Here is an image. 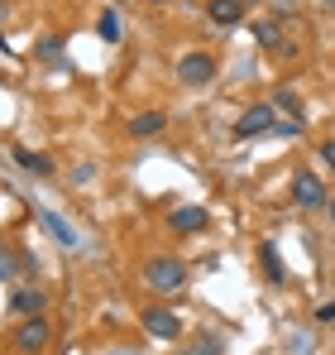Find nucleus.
<instances>
[{"mask_svg":"<svg viewBox=\"0 0 335 355\" xmlns=\"http://www.w3.org/2000/svg\"><path fill=\"white\" fill-rule=\"evenodd\" d=\"M144 284H149L159 297L182 293V288H187V264H182V259H172V254H159V259H149V264H144Z\"/></svg>","mask_w":335,"mask_h":355,"instance_id":"obj_1","label":"nucleus"},{"mask_svg":"<svg viewBox=\"0 0 335 355\" xmlns=\"http://www.w3.org/2000/svg\"><path fill=\"white\" fill-rule=\"evenodd\" d=\"M48 341H53V322H48V312H44V317H24V322L15 327V351H19V355H44V351H48Z\"/></svg>","mask_w":335,"mask_h":355,"instance_id":"obj_2","label":"nucleus"},{"mask_svg":"<svg viewBox=\"0 0 335 355\" xmlns=\"http://www.w3.org/2000/svg\"><path fill=\"white\" fill-rule=\"evenodd\" d=\"M326 202H331V192H326L321 173H311V168L292 173V207H302V211H321Z\"/></svg>","mask_w":335,"mask_h":355,"instance_id":"obj_3","label":"nucleus"},{"mask_svg":"<svg viewBox=\"0 0 335 355\" xmlns=\"http://www.w3.org/2000/svg\"><path fill=\"white\" fill-rule=\"evenodd\" d=\"M216 82V58L206 53V49H197V53H187V58H177V87H211Z\"/></svg>","mask_w":335,"mask_h":355,"instance_id":"obj_4","label":"nucleus"},{"mask_svg":"<svg viewBox=\"0 0 335 355\" xmlns=\"http://www.w3.org/2000/svg\"><path fill=\"white\" fill-rule=\"evenodd\" d=\"M278 125V111H273V101H259V106H249L244 116L235 120V139H259L264 130H273Z\"/></svg>","mask_w":335,"mask_h":355,"instance_id":"obj_5","label":"nucleus"},{"mask_svg":"<svg viewBox=\"0 0 335 355\" xmlns=\"http://www.w3.org/2000/svg\"><path fill=\"white\" fill-rule=\"evenodd\" d=\"M144 331H149L154 341H177V336H182V317H177L172 307H149V312H144Z\"/></svg>","mask_w":335,"mask_h":355,"instance_id":"obj_6","label":"nucleus"},{"mask_svg":"<svg viewBox=\"0 0 335 355\" xmlns=\"http://www.w3.org/2000/svg\"><path fill=\"white\" fill-rule=\"evenodd\" d=\"M168 226L177 236H197L206 226V207H168Z\"/></svg>","mask_w":335,"mask_h":355,"instance_id":"obj_7","label":"nucleus"},{"mask_svg":"<svg viewBox=\"0 0 335 355\" xmlns=\"http://www.w3.org/2000/svg\"><path fill=\"white\" fill-rule=\"evenodd\" d=\"M10 312L15 317H44L48 312V297L39 293V288H19V293L10 297Z\"/></svg>","mask_w":335,"mask_h":355,"instance_id":"obj_8","label":"nucleus"},{"mask_svg":"<svg viewBox=\"0 0 335 355\" xmlns=\"http://www.w3.org/2000/svg\"><path fill=\"white\" fill-rule=\"evenodd\" d=\"M163 125H168L163 111H139L125 130H129V139H154V135H163Z\"/></svg>","mask_w":335,"mask_h":355,"instance_id":"obj_9","label":"nucleus"},{"mask_svg":"<svg viewBox=\"0 0 335 355\" xmlns=\"http://www.w3.org/2000/svg\"><path fill=\"white\" fill-rule=\"evenodd\" d=\"M39 221H44V231H48V236H53L62 250H77V245H82V236H77V231H72V226H67L57 211H39Z\"/></svg>","mask_w":335,"mask_h":355,"instance_id":"obj_10","label":"nucleus"},{"mask_svg":"<svg viewBox=\"0 0 335 355\" xmlns=\"http://www.w3.org/2000/svg\"><path fill=\"white\" fill-rule=\"evenodd\" d=\"M206 15H211V24L235 29V24L244 19V5H239V0H206Z\"/></svg>","mask_w":335,"mask_h":355,"instance_id":"obj_11","label":"nucleus"},{"mask_svg":"<svg viewBox=\"0 0 335 355\" xmlns=\"http://www.w3.org/2000/svg\"><path fill=\"white\" fill-rule=\"evenodd\" d=\"M15 164H19L29 178H53L57 173L53 159H48V154H34V149H15Z\"/></svg>","mask_w":335,"mask_h":355,"instance_id":"obj_12","label":"nucleus"},{"mask_svg":"<svg viewBox=\"0 0 335 355\" xmlns=\"http://www.w3.org/2000/svg\"><path fill=\"white\" fill-rule=\"evenodd\" d=\"M259 264H264V274H269V284H287V269H282V254L273 240H264L259 245Z\"/></svg>","mask_w":335,"mask_h":355,"instance_id":"obj_13","label":"nucleus"},{"mask_svg":"<svg viewBox=\"0 0 335 355\" xmlns=\"http://www.w3.org/2000/svg\"><path fill=\"white\" fill-rule=\"evenodd\" d=\"M10 279H19V250L10 240H0V284H10Z\"/></svg>","mask_w":335,"mask_h":355,"instance_id":"obj_14","label":"nucleus"},{"mask_svg":"<svg viewBox=\"0 0 335 355\" xmlns=\"http://www.w3.org/2000/svg\"><path fill=\"white\" fill-rule=\"evenodd\" d=\"M96 34H101L106 44H120V34H125V29H120V15H115V10H101V19H96Z\"/></svg>","mask_w":335,"mask_h":355,"instance_id":"obj_15","label":"nucleus"},{"mask_svg":"<svg viewBox=\"0 0 335 355\" xmlns=\"http://www.w3.org/2000/svg\"><path fill=\"white\" fill-rule=\"evenodd\" d=\"M259 44H264V49H282L278 29H273V24H259Z\"/></svg>","mask_w":335,"mask_h":355,"instance_id":"obj_16","label":"nucleus"},{"mask_svg":"<svg viewBox=\"0 0 335 355\" xmlns=\"http://www.w3.org/2000/svg\"><path fill=\"white\" fill-rule=\"evenodd\" d=\"M62 53V39H39V58H57Z\"/></svg>","mask_w":335,"mask_h":355,"instance_id":"obj_17","label":"nucleus"},{"mask_svg":"<svg viewBox=\"0 0 335 355\" xmlns=\"http://www.w3.org/2000/svg\"><path fill=\"white\" fill-rule=\"evenodd\" d=\"M91 178H96V168H91V164H82V168H72V187H87Z\"/></svg>","mask_w":335,"mask_h":355,"instance_id":"obj_18","label":"nucleus"},{"mask_svg":"<svg viewBox=\"0 0 335 355\" xmlns=\"http://www.w3.org/2000/svg\"><path fill=\"white\" fill-rule=\"evenodd\" d=\"M278 106H282V111H292V116L302 111V101H297V92H278Z\"/></svg>","mask_w":335,"mask_h":355,"instance_id":"obj_19","label":"nucleus"},{"mask_svg":"<svg viewBox=\"0 0 335 355\" xmlns=\"http://www.w3.org/2000/svg\"><path fill=\"white\" fill-rule=\"evenodd\" d=\"M316 154H321V164H326V168H331V173H335V139H326V144H321Z\"/></svg>","mask_w":335,"mask_h":355,"instance_id":"obj_20","label":"nucleus"},{"mask_svg":"<svg viewBox=\"0 0 335 355\" xmlns=\"http://www.w3.org/2000/svg\"><path fill=\"white\" fill-rule=\"evenodd\" d=\"M316 322H321V327H335V302H326V307H316Z\"/></svg>","mask_w":335,"mask_h":355,"instance_id":"obj_21","label":"nucleus"},{"mask_svg":"<svg viewBox=\"0 0 335 355\" xmlns=\"http://www.w3.org/2000/svg\"><path fill=\"white\" fill-rule=\"evenodd\" d=\"M192 355H221V346L216 341H201V346H192Z\"/></svg>","mask_w":335,"mask_h":355,"instance_id":"obj_22","label":"nucleus"},{"mask_svg":"<svg viewBox=\"0 0 335 355\" xmlns=\"http://www.w3.org/2000/svg\"><path fill=\"white\" fill-rule=\"evenodd\" d=\"M326 211H331V226H335V197H331V202H326Z\"/></svg>","mask_w":335,"mask_h":355,"instance_id":"obj_23","label":"nucleus"},{"mask_svg":"<svg viewBox=\"0 0 335 355\" xmlns=\"http://www.w3.org/2000/svg\"><path fill=\"white\" fill-rule=\"evenodd\" d=\"M154 5H159V0H154Z\"/></svg>","mask_w":335,"mask_h":355,"instance_id":"obj_24","label":"nucleus"},{"mask_svg":"<svg viewBox=\"0 0 335 355\" xmlns=\"http://www.w3.org/2000/svg\"><path fill=\"white\" fill-rule=\"evenodd\" d=\"M331 5H335V0H331Z\"/></svg>","mask_w":335,"mask_h":355,"instance_id":"obj_25","label":"nucleus"}]
</instances>
